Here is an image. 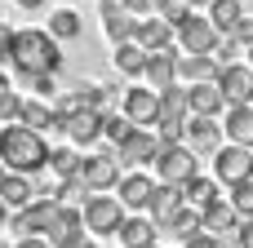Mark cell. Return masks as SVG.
Returning a JSON list of instances; mask_svg holds the SVG:
<instances>
[{
	"label": "cell",
	"mask_w": 253,
	"mask_h": 248,
	"mask_svg": "<svg viewBox=\"0 0 253 248\" xmlns=\"http://www.w3.org/2000/svg\"><path fill=\"white\" fill-rule=\"evenodd\" d=\"M9 62L22 80L31 75H58L62 71V49L49 31H36V27H22L13 31V44H9Z\"/></svg>",
	"instance_id": "cell-1"
},
{
	"label": "cell",
	"mask_w": 253,
	"mask_h": 248,
	"mask_svg": "<svg viewBox=\"0 0 253 248\" xmlns=\"http://www.w3.org/2000/svg\"><path fill=\"white\" fill-rule=\"evenodd\" d=\"M80 31H84V22H80L76 9H58V13L49 18V35H53V40H76Z\"/></svg>",
	"instance_id": "cell-31"
},
{
	"label": "cell",
	"mask_w": 253,
	"mask_h": 248,
	"mask_svg": "<svg viewBox=\"0 0 253 248\" xmlns=\"http://www.w3.org/2000/svg\"><path fill=\"white\" fill-rule=\"evenodd\" d=\"M133 129H147L160 120V93L156 89H129L125 93V111H120Z\"/></svg>",
	"instance_id": "cell-10"
},
{
	"label": "cell",
	"mask_w": 253,
	"mask_h": 248,
	"mask_svg": "<svg viewBox=\"0 0 253 248\" xmlns=\"http://www.w3.org/2000/svg\"><path fill=\"white\" fill-rule=\"evenodd\" d=\"M18 106H22V98L9 84H0V124H13L18 120Z\"/></svg>",
	"instance_id": "cell-36"
},
{
	"label": "cell",
	"mask_w": 253,
	"mask_h": 248,
	"mask_svg": "<svg viewBox=\"0 0 253 248\" xmlns=\"http://www.w3.org/2000/svg\"><path fill=\"white\" fill-rule=\"evenodd\" d=\"M18 120H22L27 129L44 133V129H53V124H58V111H53L49 102H40V98H27V102L18 106Z\"/></svg>",
	"instance_id": "cell-26"
},
{
	"label": "cell",
	"mask_w": 253,
	"mask_h": 248,
	"mask_svg": "<svg viewBox=\"0 0 253 248\" xmlns=\"http://www.w3.org/2000/svg\"><path fill=\"white\" fill-rule=\"evenodd\" d=\"M58 200H31L27 209H18V217H13V231L18 235H44L49 240V231H53V222H58Z\"/></svg>",
	"instance_id": "cell-8"
},
{
	"label": "cell",
	"mask_w": 253,
	"mask_h": 248,
	"mask_svg": "<svg viewBox=\"0 0 253 248\" xmlns=\"http://www.w3.org/2000/svg\"><path fill=\"white\" fill-rule=\"evenodd\" d=\"M173 35L182 40L187 53H213V49H218V31H213V22H209V18H196V13H191Z\"/></svg>",
	"instance_id": "cell-11"
},
{
	"label": "cell",
	"mask_w": 253,
	"mask_h": 248,
	"mask_svg": "<svg viewBox=\"0 0 253 248\" xmlns=\"http://www.w3.org/2000/svg\"><path fill=\"white\" fill-rule=\"evenodd\" d=\"M9 44H13V27L0 22V62H9Z\"/></svg>",
	"instance_id": "cell-43"
},
{
	"label": "cell",
	"mask_w": 253,
	"mask_h": 248,
	"mask_svg": "<svg viewBox=\"0 0 253 248\" xmlns=\"http://www.w3.org/2000/svg\"><path fill=\"white\" fill-rule=\"evenodd\" d=\"M169 40H173V27H169L165 18H138L133 44H142L147 53H156V49H169Z\"/></svg>",
	"instance_id": "cell-19"
},
{
	"label": "cell",
	"mask_w": 253,
	"mask_h": 248,
	"mask_svg": "<svg viewBox=\"0 0 253 248\" xmlns=\"http://www.w3.org/2000/svg\"><path fill=\"white\" fill-rule=\"evenodd\" d=\"M187 200H182V186H169V182H160L156 191H151V204H147V213H151V222H156V231L182 209Z\"/></svg>",
	"instance_id": "cell-18"
},
{
	"label": "cell",
	"mask_w": 253,
	"mask_h": 248,
	"mask_svg": "<svg viewBox=\"0 0 253 248\" xmlns=\"http://www.w3.org/2000/svg\"><path fill=\"white\" fill-rule=\"evenodd\" d=\"M49 169H53L58 177H76V169H80V155H76L71 146H58V151H49Z\"/></svg>",
	"instance_id": "cell-33"
},
{
	"label": "cell",
	"mask_w": 253,
	"mask_h": 248,
	"mask_svg": "<svg viewBox=\"0 0 253 248\" xmlns=\"http://www.w3.org/2000/svg\"><path fill=\"white\" fill-rule=\"evenodd\" d=\"M76 182L89 191V195H102L120 182V160L116 155H80V169H76Z\"/></svg>",
	"instance_id": "cell-4"
},
{
	"label": "cell",
	"mask_w": 253,
	"mask_h": 248,
	"mask_svg": "<svg viewBox=\"0 0 253 248\" xmlns=\"http://www.w3.org/2000/svg\"><path fill=\"white\" fill-rule=\"evenodd\" d=\"M80 248H98V244H93V240H84V244H80Z\"/></svg>",
	"instance_id": "cell-47"
},
{
	"label": "cell",
	"mask_w": 253,
	"mask_h": 248,
	"mask_svg": "<svg viewBox=\"0 0 253 248\" xmlns=\"http://www.w3.org/2000/svg\"><path fill=\"white\" fill-rule=\"evenodd\" d=\"M231 40H240L245 49H253V18H240V27L231 31Z\"/></svg>",
	"instance_id": "cell-39"
},
{
	"label": "cell",
	"mask_w": 253,
	"mask_h": 248,
	"mask_svg": "<svg viewBox=\"0 0 253 248\" xmlns=\"http://www.w3.org/2000/svg\"><path fill=\"white\" fill-rule=\"evenodd\" d=\"M13 248H53V244H49L44 235H22V240H18Z\"/></svg>",
	"instance_id": "cell-44"
},
{
	"label": "cell",
	"mask_w": 253,
	"mask_h": 248,
	"mask_svg": "<svg viewBox=\"0 0 253 248\" xmlns=\"http://www.w3.org/2000/svg\"><path fill=\"white\" fill-rule=\"evenodd\" d=\"M116 235H120L125 248H151L156 244V222H151V217H125Z\"/></svg>",
	"instance_id": "cell-25"
},
{
	"label": "cell",
	"mask_w": 253,
	"mask_h": 248,
	"mask_svg": "<svg viewBox=\"0 0 253 248\" xmlns=\"http://www.w3.org/2000/svg\"><path fill=\"white\" fill-rule=\"evenodd\" d=\"M98 13H102V31H107L116 44L133 40V27H138V18H129L120 0H98Z\"/></svg>",
	"instance_id": "cell-15"
},
{
	"label": "cell",
	"mask_w": 253,
	"mask_h": 248,
	"mask_svg": "<svg viewBox=\"0 0 253 248\" xmlns=\"http://www.w3.org/2000/svg\"><path fill=\"white\" fill-rule=\"evenodd\" d=\"M27 89H31V93H40V98H49L58 84H53V75H31V80H27Z\"/></svg>",
	"instance_id": "cell-37"
},
{
	"label": "cell",
	"mask_w": 253,
	"mask_h": 248,
	"mask_svg": "<svg viewBox=\"0 0 253 248\" xmlns=\"http://www.w3.org/2000/svg\"><path fill=\"white\" fill-rule=\"evenodd\" d=\"M236 226H240V213L227 204V200H218V204H209L205 213H200V231H209V235H236Z\"/></svg>",
	"instance_id": "cell-20"
},
{
	"label": "cell",
	"mask_w": 253,
	"mask_h": 248,
	"mask_svg": "<svg viewBox=\"0 0 253 248\" xmlns=\"http://www.w3.org/2000/svg\"><path fill=\"white\" fill-rule=\"evenodd\" d=\"M182 138H187V146H191L196 155H209V151H218V142H222V124H213L209 115H187Z\"/></svg>",
	"instance_id": "cell-14"
},
{
	"label": "cell",
	"mask_w": 253,
	"mask_h": 248,
	"mask_svg": "<svg viewBox=\"0 0 253 248\" xmlns=\"http://www.w3.org/2000/svg\"><path fill=\"white\" fill-rule=\"evenodd\" d=\"M151 164H156V177L169 182V186H187L196 177V151L187 142H160Z\"/></svg>",
	"instance_id": "cell-3"
},
{
	"label": "cell",
	"mask_w": 253,
	"mask_h": 248,
	"mask_svg": "<svg viewBox=\"0 0 253 248\" xmlns=\"http://www.w3.org/2000/svg\"><path fill=\"white\" fill-rule=\"evenodd\" d=\"M49 244L53 248H80L84 244V217H80V209H71V204L58 209V222L49 231Z\"/></svg>",
	"instance_id": "cell-13"
},
{
	"label": "cell",
	"mask_w": 253,
	"mask_h": 248,
	"mask_svg": "<svg viewBox=\"0 0 253 248\" xmlns=\"http://www.w3.org/2000/svg\"><path fill=\"white\" fill-rule=\"evenodd\" d=\"M165 231H169V235H178V240L187 244L191 235H200V213H196L191 204H182V209H178V213L165 222Z\"/></svg>",
	"instance_id": "cell-30"
},
{
	"label": "cell",
	"mask_w": 253,
	"mask_h": 248,
	"mask_svg": "<svg viewBox=\"0 0 253 248\" xmlns=\"http://www.w3.org/2000/svg\"><path fill=\"white\" fill-rule=\"evenodd\" d=\"M187 248H222V244H218V235L200 231V235H191V240H187Z\"/></svg>",
	"instance_id": "cell-42"
},
{
	"label": "cell",
	"mask_w": 253,
	"mask_h": 248,
	"mask_svg": "<svg viewBox=\"0 0 253 248\" xmlns=\"http://www.w3.org/2000/svg\"><path fill=\"white\" fill-rule=\"evenodd\" d=\"M0 177H4V164H0Z\"/></svg>",
	"instance_id": "cell-51"
},
{
	"label": "cell",
	"mask_w": 253,
	"mask_h": 248,
	"mask_svg": "<svg viewBox=\"0 0 253 248\" xmlns=\"http://www.w3.org/2000/svg\"><path fill=\"white\" fill-rule=\"evenodd\" d=\"M0 248H13V244H4V240H0Z\"/></svg>",
	"instance_id": "cell-50"
},
{
	"label": "cell",
	"mask_w": 253,
	"mask_h": 248,
	"mask_svg": "<svg viewBox=\"0 0 253 248\" xmlns=\"http://www.w3.org/2000/svg\"><path fill=\"white\" fill-rule=\"evenodd\" d=\"M18 4H22V9H40L44 0H18Z\"/></svg>",
	"instance_id": "cell-45"
},
{
	"label": "cell",
	"mask_w": 253,
	"mask_h": 248,
	"mask_svg": "<svg viewBox=\"0 0 253 248\" xmlns=\"http://www.w3.org/2000/svg\"><path fill=\"white\" fill-rule=\"evenodd\" d=\"M187 106H191V115H209V120H213V115L227 106V98H222V89L209 80V84H191V89H187Z\"/></svg>",
	"instance_id": "cell-22"
},
{
	"label": "cell",
	"mask_w": 253,
	"mask_h": 248,
	"mask_svg": "<svg viewBox=\"0 0 253 248\" xmlns=\"http://www.w3.org/2000/svg\"><path fill=\"white\" fill-rule=\"evenodd\" d=\"M142 67H147V49L142 44H133V40L116 44V71L120 75H142Z\"/></svg>",
	"instance_id": "cell-29"
},
{
	"label": "cell",
	"mask_w": 253,
	"mask_h": 248,
	"mask_svg": "<svg viewBox=\"0 0 253 248\" xmlns=\"http://www.w3.org/2000/svg\"><path fill=\"white\" fill-rule=\"evenodd\" d=\"M182 200H187L196 213H205V209H209V204H218L222 195H218V182H209V177H200V173H196V177L182 186Z\"/></svg>",
	"instance_id": "cell-28"
},
{
	"label": "cell",
	"mask_w": 253,
	"mask_h": 248,
	"mask_svg": "<svg viewBox=\"0 0 253 248\" xmlns=\"http://www.w3.org/2000/svg\"><path fill=\"white\" fill-rule=\"evenodd\" d=\"M4 222H9V204L0 200V226H4Z\"/></svg>",
	"instance_id": "cell-46"
},
{
	"label": "cell",
	"mask_w": 253,
	"mask_h": 248,
	"mask_svg": "<svg viewBox=\"0 0 253 248\" xmlns=\"http://www.w3.org/2000/svg\"><path fill=\"white\" fill-rule=\"evenodd\" d=\"M178 80H191V84L218 80V58L213 53H187V58H178Z\"/></svg>",
	"instance_id": "cell-21"
},
{
	"label": "cell",
	"mask_w": 253,
	"mask_h": 248,
	"mask_svg": "<svg viewBox=\"0 0 253 248\" xmlns=\"http://www.w3.org/2000/svg\"><path fill=\"white\" fill-rule=\"evenodd\" d=\"M80 217H84V231H93V235H116L120 222H125V204H120L116 195H89L84 209H80Z\"/></svg>",
	"instance_id": "cell-5"
},
{
	"label": "cell",
	"mask_w": 253,
	"mask_h": 248,
	"mask_svg": "<svg viewBox=\"0 0 253 248\" xmlns=\"http://www.w3.org/2000/svg\"><path fill=\"white\" fill-rule=\"evenodd\" d=\"M236 244H240V248H253V217H245V222L236 226Z\"/></svg>",
	"instance_id": "cell-41"
},
{
	"label": "cell",
	"mask_w": 253,
	"mask_h": 248,
	"mask_svg": "<svg viewBox=\"0 0 253 248\" xmlns=\"http://www.w3.org/2000/svg\"><path fill=\"white\" fill-rule=\"evenodd\" d=\"M142 75L151 80V89H156V93H160V89H169V84H178V58H173V49H156V53H147Z\"/></svg>",
	"instance_id": "cell-16"
},
{
	"label": "cell",
	"mask_w": 253,
	"mask_h": 248,
	"mask_svg": "<svg viewBox=\"0 0 253 248\" xmlns=\"http://www.w3.org/2000/svg\"><path fill=\"white\" fill-rule=\"evenodd\" d=\"M240 18H245L240 0H209V22H213L218 35H231V31L240 27Z\"/></svg>",
	"instance_id": "cell-27"
},
{
	"label": "cell",
	"mask_w": 253,
	"mask_h": 248,
	"mask_svg": "<svg viewBox=\"0 0 253 248\" xmlns=\"http://www.w3.org/2000/svg\"><path fill=\"white\" fill-rule=\"evenodd\" d=\"M227 138L236 142V146H253V106L249 102H240V106H227Z\"/></svg>",
	"instance_id": "cell-24"
},
{
	"label": "cell",
	"mask_w": 253,
	"mask_h": 248,
	"mask_svg": "<svg viewBox=\"0 0 253 248\" xmlns=\"http://www.w3.org/2000/svg\"><path fill=\"white\" fill-rule=\"evenodd\" d=\"M120 4H125V13H129V18H147V13L156 9V0H120Z\"/></svg>",
	"instance_id": "cell-38"
},
{
	"label": "cell",
	"mask_w": 253,
	"mask_h": 248,
	"mask_svg": "<svg viewBox=\"0 0 253 248\" xmlns=\"http://www.w3.org/2000/svg\"><path fill=\"white\" fill-rule=\"evenodd\" d=\"M249 151H253V146H249Z\"/></svg>",
	"instance_id": "cell-55"
},
{
	"label": "cell",
	"mask_w": 253,
	"mask_h": 248,
	"mask_svg": "<svg viewBox=\"0 0 253 248\" xmlns=\"http://www.w3.org/2000/svg\"><path fill=\"white\" fill-rule=\"evenodd\" d=\"M0 200H4L9 209H27V204L36 200V182H31L27 173H4V177H0Z\"/></svg>",
	"instance_id": "cell-23"
},
{
	"label": "cell",
	"mask_w": 253,
	"mask_h": 248,
	"mask_svg": "<svg viewBox=\"0 0 253 248\" xmlns=\"http://www.w3.org/2000/svg\"><path fill=\"white\" fill-rule=\"evenodd\" d=\"M213 53H218V62H222V67H227V62H231V58H236V53H240V40H231V35H227V44H222V40H218V49H213Z\"/></svg>",
	"instance_id": "cell-40"
},
{
	"label": "cell",
	"mask_w": 253,
	"mask_h": 248,
	"mask_svg": "<svg viewBox=\"0 0 253 248\" xmlns=\"http://www.w3.org/2000/svg\"><path fill=\"white\" fill-rule=\"evenodd\" d=\"M213 84L222 89L227 106H240V102H249V93H253V67L227 62V67H218V80H213Z\"/></svg>",
	"instance_id": "cell-9"
},
{
	"label": "cell",
	"mask_w": 253,
	"mask_h": 248,
	"mask_svg": "<svg viewBox=\"0 0 253 248\" xmlns=\"http://www.w3.org/2000/svg\"><path fill=\"white\" fill-rule=\"evenodd\" d=\"M0 164H4V173H27V177H36V173L49 164V142H44V133L27 129V124H4V129H0Z\"/></svg>",
	"instance_id": "cell-2"
},
{
	"label": "cell",
	"mask_w": 253,
	"mask_h": 248,
	"mask_svg": "<svg viewBox=\"0 0 253 248\" xmlns=\"http://www.w3.org/2000/svg\"><path fill=\"white\" fill-rule=\"evenodd\" d=\"M156 151H160V138H156L151 129H133V133L116 146V160H120V164H151Z\"/></svg>",
	"instance_id": "cell-12"
},
{
	"label": "cell",
	"mask_w": 253,
	"mask_h": 248,
	"mask_svg": "<svg viewBox=\"0 0 253 248\" xmlns=\"http://www.w3.org/2000/svg\"><path fill=\"white\" fill-rule=\"evenodd\" d=\"M187 4H209V0H187Z\"/></svg>",
	"instance_id": "cell-48"
},
{
	"label": "cell",
	"mask_w": 253,
	"mask_h": 248,
	"mask_svg": "<svg viewBox=\"0 0 253 248\" xmlns=\"http://www.w3.org/2000/svg\"><path fill=\"white\" fill-rule=\"evenodd\" d=\"M129 133H133V124H129L125 115H107V111H102V138H111V142L120 146Z\"/></svg>",
	"instance_id": "cell-35"
},
{
	"label": "cell",
	"mask_w": 253,
	"mask_h": 248,
	"mask_svg": "<svg viewBox=\"0 0 253 248\" xmlns=\"http://www.w3.org/2000/svg\"><path fill=\"white\" fill-rule=\"evenodd\" d=\"M249 58H253V49H249Z\"/></svg>",
	"instance_id": "cell-54"
},
{
	"label": "cell",
	"mask_w": 253,
	"mask_h": 248,
	"mask_svg": "<svg viewBox=\"0 0 253 248\" xmlns=\"http://www.w3.org/2000/svg\"><path fill=\"white\" fill-rule=\"evenodd\" d=\"M116 200L125 204V209H147L151 204V191H156V182L147 177V173H125L120 182H116Z\"/></svg>",
	"instance_id": "cell-17"
},
{
	"label": "cell",
	"mask_w": 253,
	"mask_h": 248,
	"mask_svg": "<svg viewBox=\"0 0 253 248\" xmlns=\"http://www.w3.org/2000/svg\"><path fill=\"white\" fill-rule=\"evenodd\" d=\"M156 18H165V22L178 31V27L191 18V4H187V0H156Z\"/></svg>",
	"instance_id": "cell-32"
},
{
	"label": "cell",
	"mask_w": 253,
	"mask_h": 248,
	"mask_svg": "<svg viewBox=\"0 0 253 248\" xmlns=\"http://www.w3.org/2000/svg\"><path fill=\"white\" fill-rule=\"evenodd\" d=\"M213 173H218V182H227V186H236V182H249L253 177V151L249 146H218L213 151Z\"/></svg>",
	"instance_id": "cell-7"
},
{
	"label": "cell",
	"mask_w": 253,
	"mask_h": 248,
	"mask_svg": "<svg viewBox=\"0 0 253 248\" xmlns=\"http://www.w3.org/2000/svg\"><path fill=\"white\" fill-rule=\"evenodd\" d=\"M227 204H231L240 217H253V177H249V182H236V186H231V200H227Z\"/></svg>",
	"instance_id": "cell-34"
},
{
	"label": "cell",
	"mask_w": 253,
	"mask_h": 248,
	"mask_svg": "<svg viewBox=\"0 0 253 248\" xmlns=\"http://www.w3.org/2000/svg\"><path fill=\"white\" fill-rule=\"evenodd\" d=\"M249 106H253V93H249Z\"/></svg>",
	"instance_id": "cell-52"
},
{
	"label": "cell",
	"mask_w": 253,
	"mask_h": 248,
	"mask_svg": "<svg viewBox=\"0 0 253 248\" xmlns=\"http://www.w3.org/2000/svg\"><path fill=\"white\" fill-rule=\"evenodd\" d=\"M0 84H9V80H4V71H0Z\"/></svg>",
	"instance_id": "cell-49"
},
{
	"label": "cell",
	"mask_w": 253,
	"mask_h": 248,
	"mask_svg": "<svg viewBox=\"0 0 253 248\" xmlns=\"http://www.w3.org/2000/svg\"><path fill=\"white\" fill-rule=\"evenodd\" d=\"M151 248H160V244H151Z\"/></svg>",
	"instance_id": "cell-53"
},
{
	"label": "cell",
	"mask_w": 253,
	"mask_h": 248,
	"mask_svg": "<svg viewBox=\"0 0 253 248\" xmlns=\"http://www.w3.org/2000/svg\"><path fill=\"white\" fill-rule=\"evenodd\" d=\"M67 142H80V146H89V142H98L102 138V111H89V106H76V111H67V115H58V124H53Z\"/></svg>",
	"instance_id": "cell-6"
}]
</instances>
